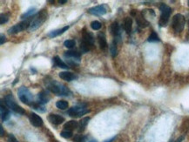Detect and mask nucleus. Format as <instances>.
<instances>
[{
	"mask_svg": "<svg viewBox=\"0 0 189 142\" xmlns=\"http://www.w3.org/2000/svg\"><path fill=\"white\" fill-rule=\"evenodd\" d=\"M75 41L73 39H67L64 42V45L66 47V48H69V49H72L75 46Z\"/></svg>",
	"mask_w": 189,
	"mask_h": 142,
	"instance_id": "c756f323",
	"label": "nucleus"
},
{
	"mask_svg": "<svg viewBox=\"0 0 189 142\" xmlns=\"http://www.w3.org/2000/svg\"><path fill=\"white\" fill-rule=\"evenodd\" d=\"M48 120L53 125H60L65 121V118L62 117L59 114L51 113L48 116Z\"/></svg>",
	"mask_w": 189,
	"mask_h": 142,
	"instance_id": "dca6fc26",
	"label": "nucleus"
},
{
	"mask_svg": "<svg viewBox=\"0 0 189 142\" xmlns=\"http://www.w3.org/2000/svg\"><path fill=\"white\" fill-rule=\"evenodd\" d=\"M183 139H184V137H183V136H181V137H179V139H177L175 141H172V142H181L182 140H183Z\"/></svg>",
	"mask_w": 189,
	"mask_h": 142,
	"instance_id": "4c0bfd02",
	"label": "nucleus"
},
{
	"mask_svg": "<svg viewBox=\"0 0 189 142\" xmlns=\"http://www.w3.org/2000/svg\"><path fill=\"white\" fill-rule=\"evenodd\" d=\"M94 37L87 31H84L82 33V39L80 42V50L82 52H88L93 48Z\"/></svg>",
	"mask_w": 189,
	"mask_h": 142,
	"instance_id": "f03ea898",
	"label": "nucleus"
},
{
	"mask_svg": "<svg viewBox=\"0 0 189 142\" xmlns=\"http://www.w3.org/2000/svg\"><path fill=\"white\" fill-rule=\"evenodd\" d=\"M116 139V136H114V137H111L110 138V139H108V140H105L104 142H112L114 140Z\"/></svg>",
	"mask_w": 189,
	"mask_h": 142,
	"instance_id": "e433bc0d",
	"label": "nucleus"
},
{
	"mask_svg": "<svg viewBox=\"0 0 189 142\" xmlns=\"http://www.w3.org/2000/svg\"><path fill=\"white\" fill-rule=\"evenodd\" d=\"M5 41H6V38H5V36L4 34H1V36H0V44H3L4 43H5Z\"/></svg>",
	"mask_w": 189,
	"mask_h": 142,
	"instance_id": "c9c22d12",
	"label": "nucleus"
},
{
	"mask_svg": "<svg viewBox=\"0 0 189 142\" xmlns=\"http://www.w3.org/2000/svg\"><path fill=\"white\" fill-rule=\"evenodd\" d=\"M52 61H53V64L55 66H58V67H60V68L63 69L69 68V66H68L67 65L65 64L63 61H62V59H60L58 56H55L53 59H52Z\"/></svg>",
	"mask_w": 189,
	"mask_h": 142,
	"instance_id": "5701e85b",
	"label": "nucleus"
},
{
	"mask_svg": "<svg viewBox=\"0 0 189 142\" xmlns=\"http://www.w3.org/2000/svg\"><path fill=\"white\" fill-rule=\"evenodd\" d=\"M5 106L7 107H9L10 110H12L14 113L23 115L25 113V111L24 110V108H22L20 106H19L18 104L16 103L14 98L12 95H7L5 97Z\"/></svg>",
	"mask_w": 189,
	"mask_h": 142,
	"instance_id": "0eeeda50",
	"label": "nucleus"
},
{
	"mask_svg": "<svg viewBox=\"0 0 189 142\" xmlns=\"http://www.w3.org/2000/svg\"><path fill=\"white\" fill-rule=\"evenodd\" d=\"M0 111H1V120H2V121L8 120L10 116V111L6 108V106H5L3 104H1Z\"/></svg>",
	"mask_w": 189,
	"mask_h": 142,
	"instance_id": "6ab92c4d",
	"label": "nucleus"
},
{
	"mask_svg": "<svg viewBox=\"0 0 189 142\" xmlns=\"http://www.w3.org/2000/svg\"><path fill=\"white\" fill-rule=\"evenodd\" d=\"M18 80H19V78H16V79H15V81L13 82V85H15V84L18 82Z\"/></svg>",
	"mask_w": 189,
	"mask_h": 142,
	"instance_id": "a19ab883",
	"label": "nucleus"
},
{
	"mask_svg": "<svg viewBox=\"0 0 189 142\" xmlns=\"http://www.w3.org/2000/svg\"><path fill=\"white\" fill-rule=\"evenodd\" d=\"M91 27L94 31H99V30L101 28V23L99 21H97V20L92 21V23H91Z\"/></svg>",
	"mask_w": 189,
	"mask_h": 142,
	"instance_id": "7c9ffc66",
	"label": "nucleus"
},
{
	"mask_svg": "<svg viewBox=\"0 0 189 142\" xmlns=\"http://www.w3.org/2000/svg\"><path fill=\"white\" fill-rule=\"evenodd\" d=\"M29 119L31 124L36 127H39L43 125V119L39 115L36 114L35 113H31L29 115Z\"/></svg>",
	"mask_w": 189,
	"mask_h": 142,
	"instance_id": "9b49d317",
	"label": "nucleus"
},
{
	"mask_svg": "<svg viewBox=\"0 0 189 142\" xmlns=\"http://www.w3.org/2000/svg\"><path fill=\"white\" fill-rule=\"evenodd\" d=\"M89 120H90V118L89 117H86L81 119V121L78 124V130H79V132H81V131H83L85 129V127L88 125Z\"/></svg>",
	"mask_w": 189,
	"mask_h": 142,
	"instance_id": "393cba45",
	"label": "nucleus"
},
{
	"mask_svg": "<svg viewBox=\"0 0 189 142\" xmlns=\"http://www.w3.org/2000/svg\"><path fill=\"white\" fill-rule=\"evenodd\" d=\"M47 89L49 92L57 96H69L71 94V91L65 86L55 80H52L50 83L47 84Z\"/></svg>",
	"mask_w": 189,
	"mask_h": 142,
	"instance_id": "f257e3e1",
	"label": "nucleus"
},
{
	"mask_svg": "<svg viewBox=\"0 0 189 142\" xmlns=\"http://www.w3.org/2000/svg\"><path fill=\"white\" fill-rule=\"evenodd\" d=\"M7 142H19V140L15 138L13 134H10L7 138Z\"/></svg>",
	"mask_w": 189,
	"mask_h": 142,
	"instance_id": "f704fd0d",
	"label": "nucleus"
},
{
	"mask_svg": "<svg viewBox=\"0 0 189 142\" xmlns=\"http://www.w3.org/2000/svg\"><path fill=\"white\" fill-rule=\"evenodd\" d=\"M160 10L161 14H160V20H159V25H160V26H166L169 21L172 9L168 5H165V4H161L160 6Z\"/></svg>",
	"mask_w": 189,
	"mask_h": 142,
	"instance_id": "423d86ee",
	"label": "nucleus"
},
{
	"mask_svg": "<svg viewBox=\"0 0 189 142\" xmlns=\"http://www.w3.org/2000/svg\"><path fill=\"white\" fill-rule=\"evenodd\" d=\"M18 94H19V98L24 104L32 106L34 103L33 101V95L30 92V90L24 86H21L19 90H18Z\"/></svg>",
	"mask_w": 189,
	"mask_h": 142,
	"instance_id": "7ed1b4c3",
	"label": "nucleus"
},
{
	"mask_svg": "<svg viewBox=\"0 0 189 142\" xmlns=\"http://www.w3.org/2000/svg\"><path fill=\"white\" fill-rule=\"evenodd\" d=\"M68 29H69V26L67 25V26H65V27L61 28V29L52 31L50 33H48V37L52 38V39H53V38H55V37H58V36H59V35L63 34L64 32H65Z\"/></svg>",
	"mask_w": 189,
	"mask_h": 142,
	"instance_id": "412c9836",
	"label": "nucleus"
},
{
	"mask_svg": "<svg viewBox=\"0 0 189 142\" xmlns=\"http://www.w3.org/2000/svg\"><path fill=\"white\" fill-rule=\"evenodd\" d=\"M78 127V123L75 120H70L66 122L64 125V129H65L66 131H71L73 132V130L76 129Z\"/></svg>",
	"mask_w": 189,
	"mask_h": 142,
	"instance_id": "4be33fe9",
	"label": "nucleus"
},
{
	"mask_svg": "<svg viewBox=\"0 0 189 142\" xmlns=\"http://www.w3.org/2000/svg\"><path fill=\"white\" fill-rule=\"evenodd\" d=\"M188 5H189V1H188Z\"/></svg>",
	"mask_w": 189,
	"mask_h": 142,
	"instance_id": "37998d69",
	"label": "nucleus"
},
{
	"mask_svg": "<svg viewBox=\"0 0 189 142\" xmlns=\"http://www.w3.org/2000/svg\"><path fill=\"white\" fill-rule=\"evenodd\" d=\"M86 139L84 135H80V134H77L73 138V142H86Z\"/></svg>",
	"mask_w": 189,
	"mask_h": 142,
	"instance_id": "2f4dec72",
	"label": "nucleus"
},
{
	"mask_svg": "<svg viewBox=\"0 0 189 142\" xmlns=\"http://www.w3.org/2000/svg\"><path fill=\"white\" fill-rule=\"evenodd\" d=\"M59 78H62L63 80L68 81V82H71L73 80H76L78 78V76L75 73H73L71 72H61L58 74Z\"/></svg>",
	"mask_w": 189,
	"mask_h": 142,
	"instance_id": "4468645a",
	"label": "nucleus"
},
{
	"mask_svg": "<svg viewBox=\"0 0 189 142\" xmlns=\"http://www.w3.org/2000/svg\"><path fill=\"white\" fill-rule=\"evenodd\" d=\"M110 52L112 58H115L118 54V47H117V42L115 40H113L111 42V45H110Z\"/></svg>",
	"mask_w": 189,
	"mask_h": 142,
	"instance_id": "b1692460",
	"label": "nucleus"
},
{
	"mask_svg": "<svg viewBox=\"0 0 189 142\" xmlns=\"http://www.w3.org/2000/svg\"><path fill=\"white\" fill-rule=\"evenodd\" d=\"M124 30L127 34H130L132 31V19L130 17H127L124 20Z\"/></svg>",
	"mask_w": 189,
	"mask_h": 142,
	"instance_id": "aec40b11",
	"label": "nucleus"
},
{
	"mask_svg": "<svg viewBox=\"0 0 189 142\" xmlns=\"http://www.w3.org/2000/svg\"><path fill=\"white\" fill-rule=\"evenodd\" d=\"M110 30H111V35L113 36L114 38V40L115 41H118L120 39V25L117 22H113L111 25V27H110Z\"/></svg>",
	"mask_w": 189,
	"mask_h": 142,
	"instance_id": "f8f14e48",
	"label": "nucleus"
},
{
	"mask_svg": "<svg viewBox=\"0 0 189 142\" xmlns=\"http://www.w3.org/2000/svg\"><path fill=\"white\" fill-rule=\"evenodd\" d=\"M0 130H1V137H3V136H4V129H3V127H2V126L0 127Z\"/></svg>",
	"mask_w": 189,
	"mask_h": 142,
	"instance_id": "ea45409f",
	"label": "nucleus"
},
{
	"mask_svg": "<svg viewBox=\"0 0 189 142\" xmlns=\"http://www.w3.org/2000/svg\"><path fill=\"white\" fill-rule=\"evenodd\" d=\"M56 106H57L58 109L65 110V109H67L68 106H69V104H68L67 101H65V100H58V101L56 102Z\"/></svg>",
	"mask_w": 189,
	"mask_h": 142,
	"instance_id": "bb28decb",
	"label": "nucleus"
},
{
	"mask_svg": "<svg viewBox=\"0 0 189 142\" xmlns=\"http://www.w3.org/2000/svg\"><path fill=\"white\" fill-rule=\"evenodd\" d=\"M8 19H9V18H8V16L6 14L0 15V24L1 25H4L5 23H7Z\"/></svg>",
	"mask_w": 189,
	"mask_h": 142,
	"instance_id": "72a5a7b5",
	"label": "nucleus"
},
{
	"mask_svg": "<svg viewBox=\"0 0 189 142\" xmlns=\"http://www.w3.org/2000/svg\"><path fill=\"white\" fill-rule=\"evenodd\" d=\"M30 25H31V23L28 20H24V21H22V22H20L19 24H17V25H13L10 28H9L8 33L9 34H16V33L21 32L24 30L28 29L30 27Z\"/></svg>",
	"mask_w": 189,
	"mask_h": 142,
	"instance_id": "1a4fd4ad",
	"label": "nucleus"
},
{
	"mask_svg": "<svg viewBox=\"0 0 189 142\" xmlns=\"http://www.w3.org/2000/svg\"><path fill=\"white\" fill-rule=\"evenodd\" d=\"M58 3H59V4H62V5H63V4H65V3H67V0H59V1H58Z\"/></svg>",
	"mask_w": 189,
	"mask_h": 142,
	"instance_id": "58836bf2",
	"label": "nucleus"
},
{
	"mask_svg": "<svg viewBox=\"0 0 189 142\" xmlns=\"http://www.w3.org/2000/svg\"><path fill=\"white\" fill-rule=\"evenodd\" d=\"M60 135H61V137L65 138V139H70V138L73 136V132L65 130V131H63V132H61Z\"/></svg>",
	"mask_w": 189,
	"mask_h": 142,
	"instance_id": "473e14b6",
	"label": "nucleus"
},
{
	"mask_svg": "<svg viewBox=\"0 0 189 142\" xmlns=\"http://www.w3.org/2000/svg\"><path fill=\"white\" fill-rule=\"evenodd\" d=\"M88 12L90 14L94 15V16H102V15H105L107 12V8L106 5H97V6H94L92 7L88 10Z\"/></svg>",
	"mask_w": 189,
	"mask_h": 142,
	"instance_id": "9d476101",
	"label": "nucleus"
},
{
	"mask_svg": "<svg viewBox=\"0 0 189 142\" xmlns=\"http://www.w3.org/2000/svg\"><path fill=\"white\" fill-rule=\"evenodd\" d=\"M50 99H51V95L49 94L48 91H41L38 94V102L39 104H42V105L47 104Z\"/></svg>",
	"mask_w": 189,
	"mask_h": 142,
	"instance_id": "2eb2a0df",
	"label": "nucleus"
},
{
	"mask_svg": "<svg viewBox=\"0 0 189 142\" xmlns=\"http://www.w3.org/2000/svg\"><path fill=\"white\" fill-rule=\"evenodd\" d=\"M88 142H97V140H89Z\"/></svg>",
	"mask_w": 189,
	"mask_h": 142,
	"instance_id": "79ce46f5",
	"label": "nucleus"
},
{
	"mask_svg": "<svg viewBox=\"0 0 189 142\" xmlns=\"http://www.w3.org/2000/svg\"><path fill=\"white\" fill-rule=\"evenodd\" d=\"M35 12H36V8H31V9H29L28 10H26L24 14H22L21 19H26V18H29L31 16H32Z\"/></svg>",
	"mask_w": 189,
	"mask_h": 142,
	"instance_id": "cd10ccee",
	"label": "nucleus"
},
{
	"mask_svg": "<svg viewBox=\"0 0 189 142\" xmlns=\"http://www.w3.org/2000/svg\"><path fill=\"white\" fill-rule=\"evenodd\" d=\"M147 40L149 42H158V41H160V38H159V36L157 35L155 31H153L150 34V36L148 37Z\"/></svg>",
	"mask_w": 189,
	"mask_h": 142,
	"instance_id": "c85d7f7f",
	"label": "nucleus"
},
{
	"mask_svg": "<svg viewBox=\"0 0 189 142\" xmlns=\"http://www.w3.org/2000/svg\"><path fill=\"white\" fill-rule=\"evenodd\" d=\"M64 56L67 59H73V60H77V61H79L80 59H81V53L78 52V51H66L64 53Z\"/></svg>",
	"mask_w": 189,
	"mask_h": 142,
	"instance_id": "f3484780",
	"label": "nucleus"
},
{
	"mask_svg": "<svg viewBox=\"0 0 189 142\" xmlns=\"http://www.w3.org/2000/svg\"><path fill=\"white\" fill-rule=\"evenodd\" d=\"M46 19H47L46 11L45 10H41L39 14L34 18L33 20L31 22V25H30L29 27L30 31H33L35 30L38 29L39 27H40L41 25L44 24Z\"/></svg>",
	"mask_w": 189,
	"mask_h": 142,
	"instance_id": "39448f33",
	"label": "nucleus"
},
{
	"mask_svg": "<svg viewBox=\"0 0 189 142\" xmlns=\"http://www.w3.org/2000/svg\"><path fill=\"white\" fill-rule=\"evenodd\" d=\"M185 25H186V19L185 17L180 13H177L174 16L172 20V27L175 32L179 33L184 30Z\"/></svg>",
	"mask_w": 189,
	"mask_h": 142,
	"instance_id": "20e7f679",
	"label": "nucleus"
},
{
	"mask_svg": "<svg viewBox=\"0 0 189 142\" xmlns=\"http://www.w3.org/2000/svg\"><path fill=\"white\" fill-rule=\"evenodd\" d=\"M136 22L138 25L141 27V28H144V27H146L148 26L149 23L146 21V19H145V17L143 16L142 13H139V14H136Z\"/></svg>",
	"mask_w": 189,
	"mask_h": 142,
	"instance_id": "a211bd4d",
	"label": "nucleus"
},
{
	"mask_svg": "<svg viewBox=\"0 0 189 142\" xmlns=\"http://www.w3.org/2000/svg\"><path fill=\"white\" fill-rule=\"evenodd\" d=\"M97 38L100 49H101L103 52H107V49H108V44H107L106 35L104 34L103 32H99V33L98 34Z\"/></svg>",
	"mask_w": 189,
	"mask_h": 142,
	"instance_id": "ddd939ff",
	"label": "nucleus"
},
{
	"mask_svg": "<svg viewBox=\"0 0 189 142\" xmlns=\"http://www.w3.org/2000/svg\"><path fill=\"white\" fill-rule=\"evenodd\" d=\"M31 106L33 108V109H35L36 111L39 112V113H44L45 112V108H44V105L39 104V102H34Z\"/></svg>",
	"mask_w": 189,
	"mask_h": 142,
	"instance_id": "a878e982",
	"label": "nucleus"
},
{
	"mask_svg": "<svg viewBox=\"0 0 189 142\" xmlns=\"http://www.w3.org/2000/svg\"><path fill=\"white\" fill-rule=\"evenodd\" d=\"M88 113H90V110L85 108L82 106H75L70 108L67 111L68 114L73 118L81 117L82 115H85Z\"/></svg>",
	"mask_w": 189,
	"mask_h": 142,
	"instance_id": "6e6552de",
	"label": "nucleus"
}]
</instances>
